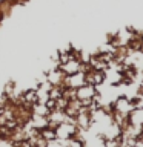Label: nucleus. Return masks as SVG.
Instances as JSON below:
<instances>
[{
  "label": "nucleus",
  "instance_id": "f257e3e1",
  "mask_svg": "<svg viewBox=\"0 0 143 147\" xmlns=\"http://www.w3.org/2000/svg\"><path fill=\"white\" fill-rule=\"evenodd\" d=\"M9 0H0V6H2V5H5V3H8Z\"/></svg>",
  "mask_w": 143,
  "mask_h": 147
}]
</instances>
